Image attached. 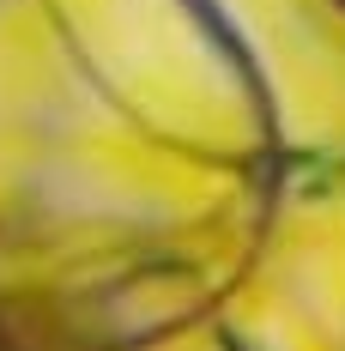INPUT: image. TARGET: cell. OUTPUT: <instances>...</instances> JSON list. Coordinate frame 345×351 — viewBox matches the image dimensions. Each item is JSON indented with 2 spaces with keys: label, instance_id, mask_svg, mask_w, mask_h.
Instances as JSON below:
<instances>
[{
  "label": "cell",
  "instance_id": "1",
  "mask_svg": "<svg viewBox=\"0 0 345 351\" xmlns=\"http://www.w3.org/2000/svg\"><path fill=\"white\" fill-rule=\"evenodd\" d=\"M340 6H345V0H340Z\"/></svg>",
  "mask_w": 345,
  "mask_h": 351
}]
</instances>
